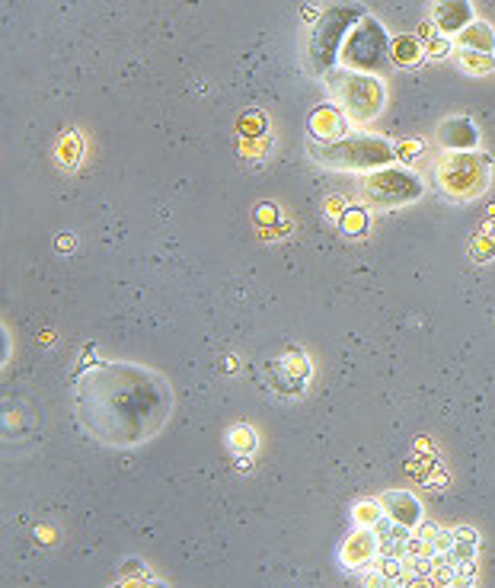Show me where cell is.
<instances>
[{"label": "cell", "instance_id": "6da1fadb", "mask_svg": "<svg viewBox=\"0 0 495 588\" xmlns=\"http://www.w3.org/2000/svg\"><path fill=\"white\" fill-rule=\"evenodd\" d=\"M77 410L93 438L128 448L160 432L173 413V390L151 368L131 362L96 365L80 378Z\"/></svg>", "mask_w": 495, "mask_h": 588}, {"label": "cell", "instance_id": "7a4b0ae2", "mask_svg": "<svg viewBox=\"0 0 495 588\" xmlns=\"http://www.w3.org/2000/svg\"><path fill=\"white\" fill-rule=\"evenodd\" d=\"M489 183V163L476 151H454L438 163V186L454 202H473Z\"/></svg>", "mask_w": 495, "mask_h": 588}, {"label": "cell", "instance_id": "3957f363", "mask_svg": "<svg viewBox=\"0 0 495 588\" xmlns=\"http://www.w3.org/2000/svg\"><path fill=\"white\" fill-rule=\"evenodd\" d=\"M313 157L326 163V167L339 170H371L393 160V147L381 138H342L333 144L313 147Z\"/></svg>", "mask_w": 495, "mask_h": 588}, {"label": "cell", "instance_id": "277c9868", "mask_svg": "<svg viewBox=\"0 0 495 588\" xmlns=\"http://www.w3.org/2000/svg\"><path fill=\"white\" fill-rule=\"evenodd\" d=\"M342 61L345 68L371 74V71H384L390 61V45H387V32L377 20H361V26L352 29V36L342 45Z\"/></svg>", "mask_w": 495, "mask_h": 588}, {"label": "cell", "instance_id": "5b68a950", "mask_svg": "<svg viewBox=\"0 0 495 588\" xmlns=\"http://www.w3.org/2000/svg\"><path fill=\"white\" fill-rule=\"evenodd\" d=\"M336 100L352 122H368L384 106V87L377 77H368L361 71L342 74V80H336Z\"/></svg>", "mask_w": 495, "mask_h": 588}, {"label": "cell", "instance_id": "8992f818", "mask_svg": "<svg viewBox=\"0 0 495 588\" xmlns=\"http://www.w3.org/2000/svg\"><path fill=\"white\" fill-rule=\"evenodd\" d=\"M355 16H361V10H355V7H329L320 16V23H317V29H313V39H310V64L317 74L329 71V64L336 61L339 39L345 36V29L352 26Z\"/></svg>", "mask_w": 495, "mask_h": 588}, {"label": "cell", "instance_id": "52a82bcc", "mask_svg": "<svg viewBox=\"0 0 495 588\" xmlns=\"http://www.w3.org/2000/svg\"><path fill=\"white\" fill-rule=\"evenodd\" d=\"M368 199L377 205H406V202H416L422 195V183L409 170H387V173H377L365 183Z\"/></svg>", "mask_w": 495, "mask_h": 588}, {"label": "cell", "instance_id": "ba28073f", "mask_svg": "<svg viewBox=\"0 0 495 588\" xmlns=\"http://www.w3.org/2000/svg\"><path fill=\"white\" fill-rule=\"evenodd\" d=\"M435 23L444 32H460L470 23V4L467 0H438L435 7Z\"/></svg>", "mask_w": 495, "mask_h": 588}, {"label": "cell", "instance_id": "9c48e42d", "mask_svg": "<svg viewBox=\"0 0 495 588\" xmlns=\"http://www.w3.org/2000/svg\"><path fill=\"white\" fill-rule=\"evenodd\" d=\"M441 144L454 147V151H473V144H476V128L470 119H451V122H444L441 125V132H438Z\"/></svg>", "mask_w": 495, "mask_h": 588}, {"label": "cell", "instance_id": "30bf717a", "mask_svg": "<svg viewBox=\"0 0 495 588\" xmlns=\"http://www.w3.org/2000/svg\"><path fill=\"white\" fill-rule=\"evenodd\" d=\"M387 509H390V515H393V521L396 525H403V528H412L419 521V502L412 499L409 493H393V496H387Z\"/></svg>", "mask_w": 495, "mask_h": 588}, {"label": "cell", "instance_id": "8fae6325", "mask_svg": "<svg viewBox=\"0 0 495 588\" xmlns=\"http://www.w3.org/2000/svg\"><path fill=\"white\" fill-rule=\"evenodd\" d=\"M377 553V544H374V537L371 534H355L349 547H345V560L361 566V563H371V557Z\"/></svg>", "mask_w": 495, "mask_h": 588}, {"label": "cell", "instance_id": "7c38bea8", "mask_svg": "<svg viewBox=\"0 0 495 588\" xmlns=\"http://www.w3.org/2000/svg\"><path fill=\"white\" fill-rule=\"evenodd\" d=\"M460 42H464L467 48L483 45V52H486V55L495 48V36H492V29H489L486 23H473V26H467V29H460Z\"/></svg>", "mask_w": 495, "mask_h": 588}, {"label": "cell", "instance_id": "4fadbf2b", "mask_svg": "<svg viewBox=\"0 0 495 588\" xmlns=\"http://www.w3.org/2000/svg\"><path fill=\"white\" fill-rule=\"evenodd\" d=\"M393 58L400 61V64H412V61L419 58V45L412 42V39H400V42L393 45Z\"/></svg>", "mask_w": 495, "mask_h": 588}]
</instances>
